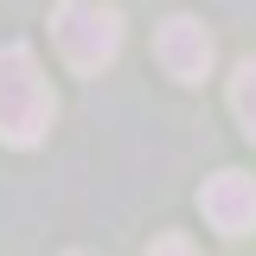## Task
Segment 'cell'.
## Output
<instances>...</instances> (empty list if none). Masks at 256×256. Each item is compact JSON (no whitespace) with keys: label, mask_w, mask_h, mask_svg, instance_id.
<instances>
[{"label":"cell","mask_w":256,"mask_h":256,"mask_svg":"<svg viewBox=\"0 0 256 256\" xmlns=\"http://www.w3.org/2000/svg\"><path fill=\"white\" fill-rule=\"evenodd\" d=\"M58 116V96L32 58V45H0V141L6 148H38Z\"/></svg>","instance_id":"6da1fadb"},{"label":"cell","mask_w":256,"mask_h":256,"mask_svg":"<svg viewBox=\"0 0 256 256\" xmlns=\"http://www.w3.org/2000/svg\"><path fill=\"white\" fill-rule=\"evenodd\" d=\"M52 38H58L64 64H77V70H102V64H116V52H122V13L102 6V0H58V13H52Z\"/></svg>","instance_id":"7a4b0ae2"},{"label":"cell","mask_w":256,"mask_h":256,"mask_svg":"<svg viewBox=\"0 0 256 256\" xmlns=\"http://www.w3.org/2000/svg\"><path fill=\"white\" fill-rule=\"evenodd\" d=\"M154 58H160V70H166L173 84H205L218 45H212V32L198 26L192 13H173V20L154 32Z\"/></svg>","instance_id":"3957f363"},{"label":"cell","mask_w":256,"mask_h":256,"mask_svg":"<svg viewBox=\"0 0 256 256\" xmlns=\"http://www.w3.org/2000/svg\"><path fill=\"white\" fill-rule=\"evenodd\" d=\"M198 212L218 237H250L256 230V180L250 173H218L198 192Z\"/></svg>","instance_id":"277c9868"},{"label":"cell","mask_w":256,"mask_h":256,"mask_svg":"<svg viewBox=\"0 0 256 256\" xmlns=\"http://www.w3.org/2000/svg\"><path fill=\"white\" fill-rule=\"evenodd\" d=\"M230 116L244 122V134L256 141V58L237 64V77H230Z\"/></svg>","instance_id":"5b68a950"},{"label":"cell","mask_w":256,"mask_h":256,"mask_svg":"<svg viewBox=\"0 0 256 256\" xmlns=\"http://www.w3.org/2000/svg\"><path fill=\"white\" fill-rule=\"evenodd\" d=\"M148 256H198V250H192L186 237H154V250H148Z\"/></svg>","instance_id":"8992f818"}]
</instances>
